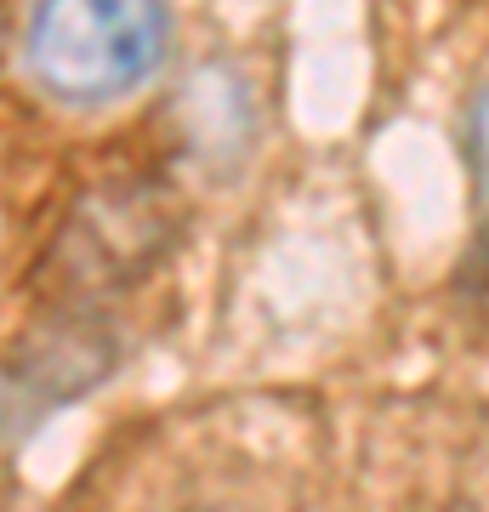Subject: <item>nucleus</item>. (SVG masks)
<instances>
[{
	"mask_svg": "<svg viewBox=\"0 0 489 512\" xmlns=\"http://www.w3.org/2000/svg\"><path fill=\"white\" fill-rule=\"evenodd\" d=\"M23 69L69 109H103L137 92L171 52V12L143 0H69L35 6L18 29Z\"/></svg>",
	"mask_w": 489,
	"mask_h": 512,
	"instance_id": "nucleus-1",
	"label": "nucleus"
},
{
	"mask_svg": "<svg viewBox=\"0 0 489 512\" xmlns=\"http://www.w3.org/2000/svg\"><path fill=\"white\" fill-rule=\"evenodd\" d=\"M177 239V205L154 177H109L86 188L63 217L40 262V291L52 308H91L97 296L126 291Z\"/></svg>",
	"mask_w": 489,
	"mask_h": 512,
	"instance_id": "nucleus-2",
	"label": "nucleus"
},
{
	"mask_svg": "<svg viewBox=\"0 0 489 512\" xmlns=\"http://www.w3.org/2000/svg\"><path fill=\"white\" fill-rule=\"evenodd\" d=\"M114 370V330L91 308H52L0 370V421L35 427Z\"/></svg>",
	"mask_w": 489,
	"mask_h": 512,
	"instance_id": "nucleus-3",
	"label": "nucleus"
},
{
	"mask_svg": "<svg viewBox=\"0 0 489 512\" xmlns=\"http://www.w3.org/2000/svg\"><path fill=\"white\" fill-rule=\"evenodd\" d=\"M467 171H472V200L489 228V80H478V92L467 103Z\"/></svg>",
	"mask_w": 489,
	"mask_h": 512,
	"instance_id": "nucleus-4",
	"label": "nucleus"
},
{
	"mask_svg": "<svg viewBox=\"0 0 489 512\" xmlns=\"http://www.w3.org/2000/svg\"><path fill=\"white\" fill-rule=\"evenodd\" d=\"M467 285L489 302V228L478 234V251H472V268H467Z\"/></svg>",
	"mask_w": 489,
	"mask_h": 512,
	"instance_id": "nucleus-5",
	"label": "nucleus"
},
{
	"mask_svg": "<svg viewBox=\"0 0 489 512\" xmlns=\"http://www.w3.org/2000/svg\"><path fill=\"white\" fill-rule=\"evenodd\" d=\"M6 35H12V18H6V12H0V52H6Z\"/></svg>",
	"mask_w": 489,
	"mask_h": 512,
	"instance_id": "nucleus-6",
	"label": "nucleus"
},
{
	"mask_svg": "<svg viewBox=\"0 0 489 512\" xmlns=\"http://www.w3.org/2000/svg\"><path fill=\"white\" fill-rule=\"evenodd\" d=\"M194 512H239V507H194Z\"/></svg>",
	"mask_w": 489,
	"mask_h": 512,
	"instance_id": "nucleus-7",
	"label": "nucleus"
}]
</instances>
